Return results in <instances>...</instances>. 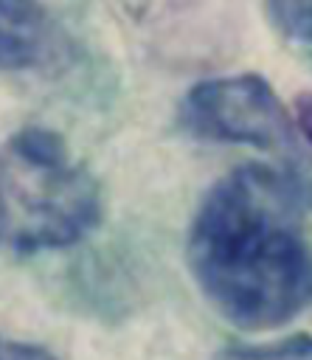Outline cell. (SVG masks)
Listing matches in <instances>:
<instances>
[{
    "instance_id": "6da1fadb",
    "label": "cell",
    "mask_w": 312,
    "mask_h": 360,
    "mask_svg": "<svg viewBox=\"0 0 312 360\" xmlns=\"http://www.w3.org/2000/svg\"><path fill=\"white\" fill-rule=\"evenodd\" d=\"M304 197L284 169L245 163L202 197L186 242L205 301L230 323L261 332L312 304V245Z\"/></svg>"
},
{
    "instance_id": "7a4b0ae2",
    "label": "cell",
    "mask_w": 312,
    "mask_h": 360,
    "mask_svg": "<svg viewBox=\"0 0 312 360\" xmlns=\"http://www.w3.org/2000/svg\"><path fill=\"white\" fill-rule=\"evenodd\" d=\"M93 172L48 127H25L0 143V248L28 256L62 250L101 222Z\"/></svg>"
},
{
    "instance_id": "3957f363",
    "label": "cell",
    "mask_w": 312,
    "mask_h": 360,
    "mask_svg": "<svg viewBox=\"0 0 312 360\" xmlns=\"http://www.w3.org/2000/svg\"><path fill=\"white\" fill-rule=\"evenodd\" d=\"M180 127L202 141L284 155V172L298 191L312 186V163L298 152L292 115L259 73L216 76L194 84L180 101Z\"/></svg>"
},
{
    "instance_id": "277c9868",
    "label": "cell",
    "mask_w": 312,
    "mask_h": 360,
    "mask_svg": "<svg viewBox=\"0 0 312 360\" xmlns=\"http://www.w3.org/2000/svg\"><path fill=\"white\" fill-rule=\"evenodd\" d=\"M53 39V22L39 0H0V73L45 65Z\"/></svg>"
},
{
    "instance_id": "5b68a950",
    "label": "cell",
    "mask_w": 312,
    "mask_h": 360,
    "mask_svg": "<svg viewBox=\"0 0 312 360\" xmlns=\"http://www.w3.org/2000/svg\"><path fill=\"white\" fill-rule=\"evenodd\" d=\"M214 360H312V335H292L261 346H228Z\"/></svg>"
},
{
    "instance_id": "8992f818",
    "label": "cell",
    "mask_w": 312,
    "mask_h": 360,
    "mask_svg": "<svg viewBox=\"0 0 312 360\" xmlns=\"http://www.w3.org/2000/svg\"><path fill=\"white\" fill-rule=\"evenodd\" d=\"M273 25L292 42H312V0H264Z\"/></svg>"
},
{
    "instance_id": "52a82bcc",
    "label": "cell",
    "mask_w": 312,
    "mask_h": 360,
    "mask_svg": "<svg viewBox=\"0 0 312 360\" xmlns=\"http://www.w3.org/2000/svg\"><path fill=\"white\" fill-rule=\"evenodd\" d=\"M0 360H56V357L37 343H22L0 335Z\"/></svg>"
},
{
    "instance_id": "ba28073f",
    "label": "cell",
    "mask_w": 312,
    "mask_h": 360,
    "mask_svg": "<svg viewBox=\"0 0 312 360\" xmlns=\"http://www.w3.org/2000/svg\"><path fill=\"white\" fill-rule=\"evenodd\" d=\"M295 127L312 146V90H306L295 98Z\"/></svg>"
}]
</instances>
